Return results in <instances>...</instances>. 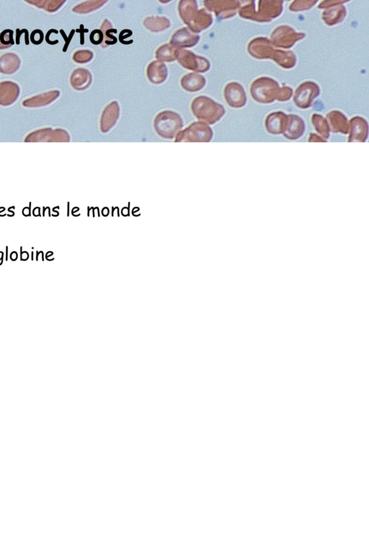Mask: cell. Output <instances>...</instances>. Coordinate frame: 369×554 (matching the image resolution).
Listing matches in <instances>:
<instances>
[{
	"label": "cell",
	"instance_id": "5",
	"mask_svg": "<svg viewBox=\"0 0 369 554\" xmlns=\"http://www.w3.org/2000/svg\"><path fill=\"white\" fill-rule=\"evenodd\" d=\"M18 85L11 82L0 83V105L9 106L15 102L19 95Z\"/></svg>",
	"mask_w": 369,
	"mask_h": 554
},
{
	"label": "cell",
	"instance_id": "19",
	"mask_svg": "<svg viewBox=\"0 0 369 554\" xmlns=\"http://www.w3.org/2000/svg\"><path fill=\"white\" fill-rule=\"evenodd\" d=\"M92 58V53L89 51H80L74 54L73 60L78 63H85L90 61Z\"/></svg>",
	"mask_w": 369,
	"mask_h": 554
},
{
	"label": "cell",
	"instance_id": "17",
	"mask_svg": "<svg viewBox=\"0 0 369 554\" xmlns=\"http://www.w3.org/2000/svg\"><path fill=\"white\" fill-rule=\"evenodd\" d=\"M118 110H119V108L116 103H110L109 106L107 107L106 110H105L102 118V126L105 124V123L107 122V124L105 126V127L107 128V130L110 129V126L113 125L116 122L119 115L113 116V117H111V116L112 114L118 111Z\"/></svg>",
	"mask_w": 369,
	"mask_h": 554
},
{
	"label": "cell",
	"instance_id": "4",
	"mask_svg": "<svg viewBox=\"0 0 369 554\" xmlns=\"http://www.w3.org/2000/svg\"><path fill=\"white\" fill-rule=\"evenodd\" d=\"M176 59L181 65L190 70L206 72L209 68L208 62L202 57L196 56L190 51L178 49Z\"/></svg>",
	"mask_w": 369,
	"mask_h": 554
},
{
	"label": "cell",
	"instance_id": "8",
	"mask_svg": "<svg viewBox=\"0 0 369 554\" xmlns=\"http://www.w3.org/2000/svg\"><path fill=\"white\" fill-rule=\"evenodd\" d=\"M319 92V89L318 86L314 83H311V85H308V83H305L302 86L299 87L295 97L297 106L300 107L301 105H305V106L307 107V105L313 101V100L310 99L311 92Z\"/></svg>",
	"mask_w": 369,
	"mask_h": 554
},
{
	"label": "cell",
	"instance_id": "15",
	"mask_svg": "<svg viewBox=\"0 0 369 554\" xmlns=\"http://www.w3.org/2000/svg\"><path fill=\"white\" fill-rule=\"evenodd\" d=\"M304 131V125L302 121L292 122L288 124V127L285 129V137L288 140H295L300 138Z\"/></svg>",
	"mask_w": 369,
	"mask_h": 554
},
{
	"label": "cell",
	"instance_id": "25",
	"mask_svg": "<svg viewBox=\"0 0 369 554\" xmlns=\"http://www.w3.org/2000/svg\"><path fill=\"white\" fill-rule=\"evenodd\" d=\"M80 28H81V29L76 30V32H79V33H81V42H80V43H81V44H84V37H83L84 33H85V32L88 31V30L84 29L83 25H82V26H80Z\"/></svg>",
	"mask_w": 369,
	"mask_h": 554
},
{
	"label": "cell",
	"instance_id": "14",
	"mask_svg": "<svg viewBox=\"0 0 369 554\" xmlns=\"http://www.w3.org/2000/svg\"><path fill=\"white\" fill-rule=\"evenodd\" d=\"M367 137H368V128H367L366 123L364 121L363 122H356L351 129L349 142H363L366 140Z\"/></svg>",
	"mask_w": 369,
	"mask_h": 554
},
{
	"label": "cell",
	"instance_id": "23",
	"mask_svg": "<svg viewBox=\"0 0 369 554\" xmlns=\"http://www.w3.org/2000/svg\"><path fill=\"white\" fill-rule=\"evenodd\" d=\"M51 33H54L57 34V33H58V31H56V30L55 29H51L50 30V31H48V33H46V42H47L48 44H50V45H55V44H58L59 41L56 40L54 42H51V41H50L49 37Z\"/></svg>",
	"mask_w": 369,
	"mask_h": 554
},
{
	"label": "cell",
	"instance_id": "18",
	"mask_svg": "<svg viewBox=\"0 0 369 554\" xmlns=\"http://www.w3.org/2000/svg\"><path fill=\"white\" fill-rule=\"evenodd\" d=\"M178 49L170 45L162 46L158 50L157 58L162 61H173L176 60Z\"/></svg>",
	"mask_w": 369,
	"mask_h": 554
},
{
	"label": "cell",
	"instance_id": "22",
	"mask_svg": "<svg viewBox=\"0 0 369 554\" xmlns=\"http://www.w3.org/2000/svg\"><path fill=\"white\" fill-rule=\"evenodd\" d=\"M92 34H94V35H96V37L92 36V35H91V36H90L91 42H92V44H101V43L102 42V40H103V33H102V32H101V31H98V34H95V33H94V31L92 32Z\"/></svg>",
	"mask_w": 369,
	"mask_h": 554
},
{
	"label": "cell",
	"instance_id": "11",
	"mask_svg": "<svg viewBox=\"0 0 369 554\" xmlns=\"http://www.w3.org/2000/svg\"><path fill=\"white\" fill-rule=\"evenodd\" d=\"M206 80L202 76L199 74H190L185 75L181 80V85L183 88L189 92L197 91L204 86Z\"/></svg>",
	"mask_w": 369,
	"mask_h": 554
},
{
	"label": "cell",
	"instance_id": "3",
	"mask_svg": "<svg viewBox=\"0 0 369 554\" xmlns=\"http://www.w3.org/2000/svg\"><path fill=\"white\" fill-rule=\"evenodd\" d=\"M183 123L181 117L174 112H162L155 119V129L158 133L164 137H172L176 131L181 129Z\"/></svg>",
	"mask_w": 369,
	"mask_h": 554
},
{
	"label": "cell",
	"instance_id": "20",
	"mask_svg": "<svg viewBox=\"0 0 369 554\" xmlns=\"http://www.w3.org/2000/svg\"><path fill=\"white\" fill-rule=\"evenodd\" d=\"M0 42L3 45L13 46V31L12 30H5L0 34Z\"/></svg>",
	"mask_w": 369,
	"mask_h": 554
},
{
	"label": "cell",
	"instance_id": "24",
	"mask_svg": "<svg viewBox=\"0 0 369 554\" xmlns=\"http://www.w3.org/2000/svg\"><path fill=\"white\" fill-rule=\"evenodd\" d=\"M25 31H26V29H23L21 30V31L20 29L16 30V33H17V35H16V44H17V45H19L20 44V39H21V35H22L23 33H24Z\"/></svg>",
	"mask_w": 369,
	"mask_h": 554
},
{
	"label": "cell",
	"instance_id": "21",
	"mask_svg": "<svg viewBox=\"0 0 369 554\" xmlns=\"http://www.w3.org/2000/svg\"><path fill=\"white\" fill-rule=\"evenodd\" d=\"M60 33H62V37H63L64 41H65L66 42L65 46H64L63 49L64 52H66V51H67V48H68V46L69 45V43H70L71 40H72L73 35H74V30H72V31H71L70 35H69V37H67V35H66L65 33H64L63 30H61Z\"/></svg>",
	"mask_w": 369,
	"mask_h": 554
},
{
	"label": "cell",
	"instance_id": "12",
	"mask_svg": "<svg viewBox=\"0 0 369 554\" xmlns=\"http://www.w3.org/2000/svg\"><path fill=\"white\" fill-rule=\"evenodd\" d=\"M71 83L74 88L77 90L86 88L91 83L90 74L85 69H77L73 73Z\"/></svg>",
	"mask_w": 369,
	"mask_h": 554
},
{
	"label": "cell",
	"instance_id": "10",
	"mask_svg": "<svg viewBox=\"0 0 369 554\" xmlns=\"http://www.w3.org/2000/svg\"><path fill=\"white\" fill-rule=\"evenodd\" d=\"M18 56L12 53H8L0 58V72L4 74H12L18 69L20 67Z\"/></svg>",
	"mask_w": 369,
	"mask_h": 554
},
{
	"label": "cell",
	"instance_id": "2",
	"mask_svg": "<svg viewBox=\"0 0 369 554\" xmlns=\"http://www.w3.org/2000/svg\"><path fill=\"white\" fill-rule=\"evenodd\" d=\"M192 109L196 117L209 124L217 122L224 114V108L206 97H199L192 102Z\"/></svg>",
	"mask_w": 369,
	"mask_h": 554
},
{
	"label": "cell",
	"instance_id": "9",
	"mask_svg": "<svg viewBox=\"0 0 369 554\" xmlns=\"http://www.w3.org/2000/svg\"><path fill=\"white\" fill-rule=\"evenodd\" d=\"M167 75L165 65L160 62H152L148 68V76L151 83H161L165 81Z\"/></svg>",
	"mask_w": 369,
	"mask_h": 554
},
{
	"label": "cell",
	"instance_id": "1",
	"mask_svg": "<svg viewBox=\"0 0 369 554\" xmlns=\"http://www.w3.org/2000/svg\"><path fill=\"white\" fill-rule=\"evenodd\" d=\"M180 13L181 18L186 23L189 20L194 17L188 23L189 27L192 31L199 32L204 30L206 27L211 23V17L208 14L206 13L204 10H200L196 13V5L195 2H181L180 4Z\"/></svg>",
	"mask_w": 369,
	"mask_h": 554
},
{
	"label": "cell",
	"instance_id": "7",
	"mask_svg": "<svg viewBox=\"0 0 369 554\" xmlns=\"http://www.w3.org/2000/svg\"><path fill=\"white\" fill-rule=\"evenodd\" d=\"M183 133L190 135L193 141L208 142L211 140L212 131L208 126L203 123H195L185 130Z\"/></svg>",
	"mask_w": 369,
	"mask_h": 554
},
{
	"label": "cell",
	"instance_id": "16",
	"mask_svg": "<svg viewBox=\"0 0 369 554\" xmlns=\"http://www.w3.org/2000/svg\"><path fill=\"white\" fill-rule=\"evenodd\" d=\"M144 25L151 31H160L168 28L170 22L165 17H150L145 20Z\"/></svg>",
	"mask_w": 369,
	"mask_h": 554
},
{
	"label": "cell",
	"instance_id": "6",
	"mask_svg": "<svg viewBox=\"0 0 369 554\" xmlns=\"http://www.w3.org/2000/svg\"><path fill=\"white\" fill-rule=\"evenodd\" d=\"M199 40V37L198 35H192L187 28H183L174 33L171 44L174 47H191L195 45Z\"/></svg>",
	"mask_w": 369,
	"mask_h": 554
},
{
	"label": "cell",
	"instance_id": "13",
	"mask_svg": "<svg viewBox=\"0 0 369 554\" xmlns=\"http://www.w3.org/2000/svg\"><path fill=\"white\" fill-rule=\"evenodd\" d=\"M59 95H60V92L59 91L49 92L48 93L44 94V95L36 96V97L26 100L23 102V104L25 106L30 107L46 106V105H48L54 101V100H56Z\"/></svg>",
	"mask_w": 369,
	"mask_h": 554
},
{
	"label": "cell",
	"instance_id": "26",
	"mask_svg": "<svg viewBox=\"0 0 369 554\" xmlns=\"http://www.w3.org/2000/svg\"><path fill=\"white\" fill-rule=\"evenodd\" d=\"M10 46H12L3 45V44H1V42H0V49H7V48H10Z\"/></svg>",
	"mask_w": 369,
	"mask_h": 554
}]
</instances>
